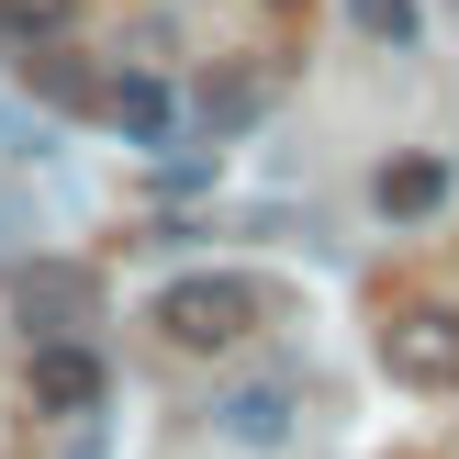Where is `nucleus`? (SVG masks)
Masks as SVG:
<instances>
[{
	"instance_id": "obj_1",
	"label": "nucleus",
	"mask_w": 459,
	"mask_h": 459,
	"mask_svg": "<svg viewBox=\"0 0 459 459\" xmlns=\"http://www.w3.org/2000/svg\"><path fill=\"white\" fill-rule=\"evenodd\" d=\"M258 325H269V281H247V269H191V281L157 291V336L169 348H247Z\"/></svg>"
},
{
	"instance_id": "obj_2",
	"label": "nucleus",
	"mask_w": 459,
	"mask_h": 459,
	"mask_svg": "<svg viewBox=\"0 0 459 459\" xmlns=\"http://www.w3.org/2000/svg\"><path fill=\"white\" fill-rule=\"evenodd\" d=\"M381 370L415 381V393H459V314H448V303L381 314Z\"/></svg>"
},
{
	"instance_id": "obj_3",
	"label": "nucleus",
	"mask_w": 459,
	"mask_h": 459,
	"mask_svg": "<svg viewBox=\"0 0 459 459\" xmlns=\"http://www.w3.org/2000/svg\"><path fill=\"white\" fill-rule=\"evenodd\" d=\"M12 314L56 348V336H79L90 314H101V281H90V269H67V258H22V269H12Z\"/></svg>"
},
{
	"instance_id": "obj_4",
	"label": "nucleus",
	"mask_w": 459,
	"mask_h": 459,
	"mask_svg": "<svg viewBox=\"0 0 459 459\" xmlns=\"http://www.w3.org/2000/svg\"><path fill=\"white\" fill-rule=\"evenodd\" d=\"M22 393H34V415H90V403H101V359H90L79 336H56V348H34Z\"/></svg>"
},
{
	"instance_id": "obj_5",
	"label": "nucleus",
	"mask_w": 459,
	"mask_h": 459,
	"mask_svg": "<svg viewBox=\"0 0 459 459\" xmlns=\"http://www.w3.org/2000/svg\"><path fill=\"white\" fill-rule=\"evenodd\" d=\"M101 112H112V124L134 134V146H169V134H179V90H169V79H146V67L101 79Z\"/></svg>"
},
{
	"instance_id": "obj_6",
	"label": "nucleus",
	"mask_w": 459,
	"mask_h": 459,
	"mask_svg": "<svg viewBox=\"0 0 459 459\" xmlns=\"http://www.w3.org/2000/svg\"><path fill=\"white\" fill-rule=\"evenodd\" d=\"M437 202H448V169H437V157H403V169H381V213H393V224H426Z\"/></svg>"
},
{
	"instance_id": "obj_7",
	"label": "nucleus",
	"mask_w": 459,
	"mask_h": 459,
	"mask_svg": "<svg viewBox=\"0 0 459 459\" xmlns=\"http://www.w3.org/2000/svg\"><path fill=\"white\" fill-rule=\"evenodd\" d=\"M224 437H236V448H281L291 437V393H269V381L236 393V403H224Z\"/></svg>"
},
{
	"instance_id": "obj_8",
	"label": "nucleus",
	"mask_w": 459,
	"mask_h": 459,
	"mask_svg": "<svg viewBox=\"0 0 459 459\" xmlns=\"http://www.w3.org/2000/svg\"><path fill=\"white\" fill-rule=\"evenodd\" d=\"M67 22H79V0H0V45H22V56H34V45H56Z\"/></svg>"
},
{
	"instance_id": "obj_9",
	"label": "nucleus",
	"mask_w": 459,
	"mask_h": 459,
	"mask_svg": "<svg viewBox=\"0 0 459 459\" xmlns=\"http://www.w3.org/2000/svg\"><path fill=\"white\" fill-rule=\"evenodd\" d=\"M348 22L370 45H415V0H348Z\"/></svg>"
}]
</instances>
